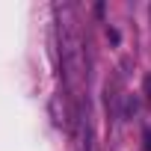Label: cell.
Returning <instances> with one entry per match:
<instances>
[{"mask_svg": "<svg viewBox=\"0 0 151 151\" xmlns=\"http://www.w3.org/2000/svg\"><path fill=\"white\" fill-rule=\"evenodd\" d=\"M59 15V59L65 68V83L74 101H80L86 89V47H83V33L77 27L71 6H56Z\"/></svg>", "mask_w": 151, "mask_h": 151, "instance_id": "obj_1", "label": "cell"}, {"mask_svg": "<svg viewBox=\"0 0 151 151\" xmlns=\"http://www.w3.org/2000/svg\"><path fill=\"white\" fill-rule=\"evenodd\" d=\"M50 113H53V124L56 127H71V119H74V110H71V104H68V98L59 92L53 101H50Z\"/></svg>", "mask_w": 151, "mask_h": 151, "instance_id": "obj_2", "label": "cell"}, {"mask_svg": "<svg viewBox=\"0 0 151 151\" xmlns=\"http://www.w3.org/2000/svg\"><path fill=\"white\" fill-rule=\"evenodd\" d=\"M142 89H145V95H148V101H151V74L145 77V86H142Z\"/></svg>", "mask_w": 151, "mask_h": 151, "instance_id": "obj_3", "label": "cell"}]
</instances>
